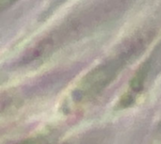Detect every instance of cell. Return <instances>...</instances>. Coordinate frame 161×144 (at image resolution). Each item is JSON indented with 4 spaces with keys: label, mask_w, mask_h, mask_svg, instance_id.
I'll return each mask as SVG.
<instances>
[{
    "label": "cell",
    "mask_w": 161,
    "mask_h": 144,
    "mask_svg": "<svg viewBox=\"0 0 161 144\" xmlns=\"http://www.w3.org/2000/svg\"><path fill=\"white\" fill-rule=\"evenodd\" d=\"M14 1H16V0H0L1 8H2V9H4L5 8H7V7L10 6Z\"/></svg>",
    "instance_id": "6da1fadb"
}]
</instances>
